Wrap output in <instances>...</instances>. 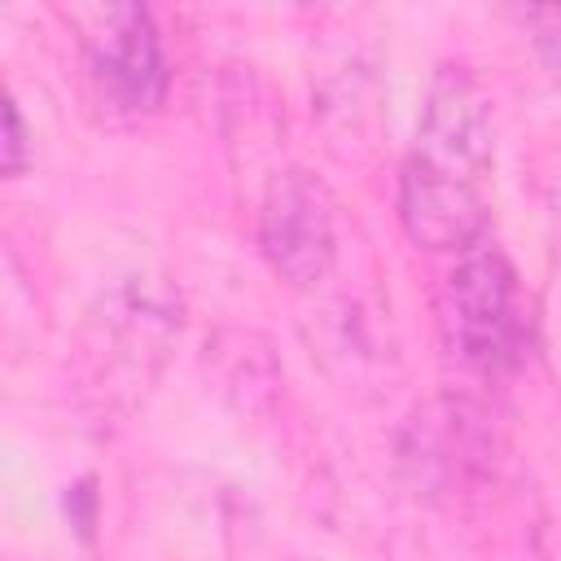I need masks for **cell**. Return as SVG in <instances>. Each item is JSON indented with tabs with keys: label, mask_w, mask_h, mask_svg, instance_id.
<instances>
[{
	"label": "cell",
	"mask_w": 561,
	"mask_h": 561,
	"mask_svg": "<svg viewBox=\"0 0 561 561\" xmlns=\"http://www.w3.org/2000/svg\"><path fill=\"white\" fill-rule=\"evenodd\" d=\"M495 110L482 79L438 66L416 118V140L399 171V219L421 250L465 254L491 224Z\"/></svg>",
	"instance_id": "6da1fadb"
},
{
	"label": "cell",
	"mask_w": 561,
	"mask_h": 561,
	"mask_svg": "<svg viewBox=\"0 0 561 561\" xmlns=\"http://www.w3.org/2000/svg\"><path fill=\"white\" fill-rule=\"evenodd\" d=\"M259 245L267 267L294 289H311L333 272V197L311 171L289 167L272 175L259 206Z\"/></svg>",
	"instance_id": "277c9868"
},
{
	"label": "cell",
	"mask_w": 561,
	"mask_h": 561,
	"mask_svg": "<svg viewBox=\"0 0 561 561\" xmlns=\"http://www.w3.org/2000/svg\"><path fill=\"white\" fill-rule=\"evenodd\" d=\"M4 171L9 175H22V167H26V123H22V110H18V101H9L4 105Z\"/></svg>",
	"instance_id": "5b68a950"
},
{
	"label": "cell",
	"mask_w": 561,
	"mask_h": 561,
	"mask_svg": "<svg viewBox=\"0 0 561 561\" xmlns=\"http://www.w3.org/2000/svg\"><path fill=\"white\" fill-rule=\"evenodd\" d=\"M438 337L456 368L482 381L517 373L535 351V316L517 267L495 245H473L438 280Z\"/></svg>",
	"instance_id": "7a4b0ae2"
},
{
	"label": "cell",
	"mask_w": 561,
	"mask_h": 561,
	"mask_svg": "<svg viewBox=\"0 0 561 561\" xmlns=\"http://www.w3.org/2000/svg\"><path fill=\"white\" fill-rule=\"evenodd\" d=\"M70 22L79 26L88 79L101 105L127 118L153 114L167 96V57L153 13L145 4H92L70 9Z\"/></svg>",
	"instance_id": "3957f363"
}]
</instances>
